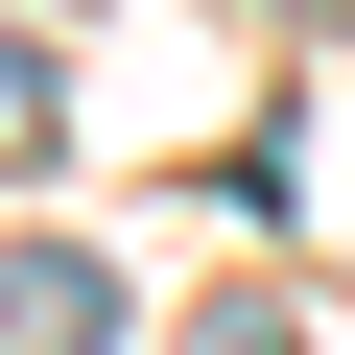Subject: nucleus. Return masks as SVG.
I'll return each mask as SVG.
<instances>
[{
	"label": "nucleus",
	"instance_id": "3",
	"mask_svg": "<svg viewBox=\"0 0 355 355\" xmlns=\"http://www.w3.org/2000/svg\"><path fill=\"white\" fill-rule=\"evenodd\" d=\"M214 355H308V331H261V308H214Z\"/></svg>",
	"mask_w": 355,
	"mask_h": 355
},
{
	"label": "nucleus",
	"instance_id": "1",
	"mask_svg": "<svg viewBox=\"0 0 355 355\" xmlns=\"http://www.w3.org/2000/svg\"><path fill=\"white\" fill-rule=\"evenodd\" d=\"M0 331H48V355H119V261H71V237H48L24 284H0Z\"/></svg>",
	"mask_w": 355,
	"mask_h": 355
},
{
	"label": "nucleus",
	"instance_id": "2",
	"mask_svg": "<svg viewBox=\"0 0 355 355\" xmlns=\"http://www.w3.org/2000/svg\"><path fill=\"white\" fill-rule=\"evenodd\" d=\"M0 142H48V48H24V24H0Z\"/></svg>",
	"mask_w": 355,
	"mask_h": 355
},
{
	"label": "nucleus",
	"instance_id": "4",
	"mask_svg": "<svg viewBox=\"0 0 355 355\" xmlns=\"http://www.w3.org/2000/svg\"><path fill=\"white\" fill-rule=\"evenodd\" d=\"M48 24H71V0H48Z\"/></svg>",
	"mask_w": 355,
	"mask_h": 355
}]
</instances>
